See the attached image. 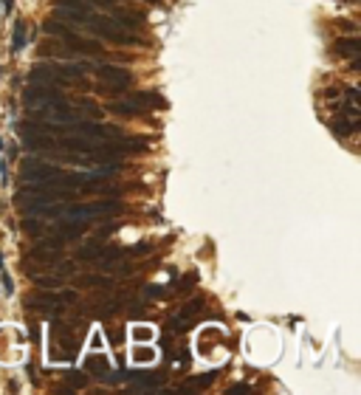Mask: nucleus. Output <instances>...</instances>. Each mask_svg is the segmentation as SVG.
I'll return each mask as SVG.
<instances>
[{
	"label": "nucleus",
	"mask_w": 361,
	"mask_h": 395,
	"mask_svg": "<svg viewBox=\"0 0 361 395\" xmlns=\"http://www.w3.org/2000/svg\"><path fill=\"white\" fill-rule=\"evenodd\" d=\"M232 393H248V384H237V387H232Z\"/></svg>",
	"instance_id": "obj_21"
},
{
	"label": "nucleus",
	"mask_w": 361,
	"mask_h": 395,
	"mask_svg": "<svg viewBox=\"0 0 361 395\" xmlns=\"http://www.w3.org/2000/svg\"><path fill=\"white\" fill-rule=\"evenodd\" d=\"M330 130H333L338 138H347V135H353L356 130H359V119H350V122H347V119L338 113V119H333V122H330Z\"/></svg>",
	"instance_id": "obj_5"
},
{
	"label": "nucleus",
	"mask_w": 361,
	"mask_h": 395,
	"mask_svg": "<svg viewBox=\"0 0 361 395\" xmlns=\"http://www.w3.org/2000/svg\"><path fill=\"white\" fill-rule=\"evenodd\" d=\"M135 353H138V361H150V359H153V350H150V347H138Z\"/></svg>",
	"instance_id": "obj_20"
},
{
	"label": "nucleus",
	"mask_w": 361,
	"mask_h": 395,
	"mask_svg": "<svg viewBox=\"0 0 361 395\" xmlns=\"http://www.w3.org/2000/svg\"><path fill=\"white\" fill-rule=\"evenodd\" d=\"M23 135V144L28 147V150H48L51 147V138L45 133H40V135H34V133H20Z\"/></svg>",
	"instance_id": "obj_10"
},
{
	"label": "nucleus",
	"mask_w": 361,
	"mask_h": 395,
	"mask_svg": "<svg viewBox=\"0 0 361 395\" xmlns=\"http://www.w3.org/2000/svg\"><path fill=\"white\" fill-rule=\"evenodd\" d=\"M150 248H153L150 243H141V246H130L127 251H122V254H127V257H138V254H147Z\"/></svg>",
	"instance_id": "obj_17"
},
{
	"label": "nucleus",
	"mask_w": 361,
	"mask_h": 395,
	"mask_svg": "<svg viewBox=\"0 0 361 395\" xmlns=\"http://www.w3.org/2000/svg\"><path fill=\"white\" fill-rule=\"evenodd\" d=\"M23 99L28 102V105H34V102H56V99H62V93H59L56 88H48V85H37V82H31V88H26Z\"/></svg>",
	"instance_id": "obj_3"
},
{
	"label": "nucleus",
	"mask_w": 361,
	"mask_h": 395,
	"mask_svg": "<svg viewBox=\"0 0 361 395\" xmlns=\"http://www.w3.org/2000/svg\"><path fill=\"white\" fill-rule=\"evenodd\" d=\"M99 77H102V79H107V82H116V85H127V82L133 79V74H130L127 68L102 65V68H99Z\"/></svg>",
	"instance_id": "obj_4"
},
{
	"label": "nucleus",
	"mask_w": 361,
	"mask_h": 395,
	"mask_svg": "<svg viewBox=\"0 0 361 395\" xmlns=\"http://www.w3.org/2000/svg\"><path fill=\"white\" fill-rule=\"evenodd\" d=\"M11 54H20V48L26 45V23L23 20H17L14 23V31H11Z\"/></svg>",
	"instance_id": "obj_11"
},
{
	"label": "nucleus",
	"mask_w": 361,
	"mask_h": 395,
	"mask_svg": "<svg viewBox=\"0 0 361 395\" xmlns=\"http://www.w3.org/2000/svg\"><path fill=\"white\" fill-rule=\"evenodd\" d=\"M201 311H203V296L201 299H195V302H189V305H183V308H180V319L189 322V319H195Z\"/></svg>",
	"instance_id": "obj_12"
},
{
	"label": "nucleus",
	"mask_w": 361,
	"mask_h": 395,
	"mask_svg": "<svg viewBox=\"0 0 361 395\" xmlns=\"http://www.w3.org/2000/svg\"><path fill=\"white\" fill-rule=\"evenodd\" d=\"M85 370H88L90 375H107L110 361H107V356H90V359L85 361Z\"/></svg>",
	"instance_id": "obj_9"
},
{
	"label": "nucleus",
	"mask_w": 361,
	"mask_h": 395,
	"mask_svg": "<svg viewBox=\"0 0 361 395\" xmlns=\"http://www.w3.org/2000/svg\"><path fill=\"white\" fill-rule=\"evenodd\" d=\"M99 254H102V246L99 243H90V246H85L79 251V260H96Z\"/></svg>",
	"instance_id": "obj_16"
},
{
	"label": "nucleus",
	"mask_w": 361,
	"mask_h": 395,
	"mask_svg": "<svg viewBox=\"0 0 361 395\" xmlns=\"http://www.w3.org/2000/svg\"><path fill=\"white\" fill-rule=\"evenodd\" d=\"M20 175L23 178L48 181V178H56L59 169L51 167V164H43V161H37V158H26V161H20Z\"/></svg>",
	"instance_id": "obj_2"
},
{
	"label": "nucleus",
	"mask_w": 361,
	"mask_h": 395,
	"mask_svg": "<svg viewBox=\"0 0 361 395\" xmlns=\"http://www.w3.org/2000/svg\"><path fill=\"white\" fill-rule=\"evenodd\" d=\"M28 82H40V85H51V82H56L54 77V65H34L31 74H28Z\"/></svg>",
	"instance_id": "obj_6"
},
{
	"label": "nucleus",
	"mask_w": 361,
	"mask_h": 395,
	"mask_svg": "<svg viewBox=\"0 0 361 395\" xmlns=\"http://www.w3.org/2000/svg\"><path fill=\"white\" fill-rule=\"evenodd\" d=\"M62 147L65 150H85V153H93V144L88 138H62Z\"/></svg>",
	"instance_id": "obj_13"
},
{
	"label": "nucleus",
	"mask_w": 361,
	"mask_h": 395,
	"mask_svg": "<svg viewBox=\"0 0 361 395\" xmlns=\"http://www.w3.org/2000/svg\"><path fill=\"white\" fill-rule=\"evenodd\" d=\"M43 28H45L48 34H59V37H68V34H74L71 28H68V26H62L59 20H48V23L43 26Z\"/></svg>",
	"instance_id": "obj_15"
},
{
	"label": "nucleus",
	"mask_w": 361,
	"mask_h": 395,
	"mask_svg": "<svg viewBox=\"0 0 361 395\" xmlns=\"http://www.w3.org/2000/svg\"><path fill=\"white\" fill-rule=\"evenodd\" d=\"M0 150H3V138H0Z\"/></svg>",
	"instance_id": "obj_24"
},
{
	"label": "nucleus",
	"mask_w": 361,
	"mask_h": 395,
	"mask_svg": "<svg viewBox=\"0 0 361 395\" xmlns=\"http://www.w3.org/2000/svg\"><path fill=\"white\" fill-rule=\"evenodd\" d=\"M192 282H195V274H186V277H183L180 282H175V291H186Z\"/></svg>",
	"instance_id": "obj_19"
},
{
	"label": "nucleus",
	"mask_w": 361,
	"mask_h": 395,
	"mask_svg": "<svg viewBox=\"0 0 361 395\" xmlns=\"http://www.w3.org/2000/svg\"><path fill=\"white\" fill-rule=\"evenodd\" d=\"M116 20L122 23V26H127V28H144L147 20H144V14L141 11H116Z\"/></svg>",
	"instance_id": "obj_8"
},
{
	"label": "nucleus",
	"mask_w": 361,
	"mask_h": 395,
	"mask_svg": "<svg viewBox=\"0 0 361 395\" xmlns=\"http://www.w3.org/2000/svg\"><path fill=\"white\" fill-rule=\"evenodd\" d=\"M23 232H28V235H40V223H37V220H23Z\"/></svg>",
	"instance_id": "obj_18"
},
{
	"label": "nucleus",
	"mask_w": 361,
	"mask_h": 395,
	"mask_svg": "<svg viewBox=\"0 0 361 395\" xmlns=\"http://www.w3.org/2000/svg\"><path fill=\"white\" fill-rule=\"evenodd\" d=\"M11 9H14V0H6V14H11Z\"/></svg>",
	"instance_id": "obj_23"
},
{
	"label": "nucleus",
	"mask_w": 361,
	"mask_h": 395,
	"mask_svg": "<svg viewBox=\"0 0 361 395\" xmlns=\"http://www.w3.org/2000/svg\"><path fill=\"white\" fill-rule=\"evenodd\" d=\"M138 339H150V327H138Z\"/></svg>",
	"instance_id": "obj_22"
},
{
	"label": "nucleus",
	"mask_w": 361,
	"mask_h": 395,
	"mask_svg": "<svg viewBox=\"0 0 361 395\" xmlns=\"http://www.w3.org/2000/svg\"><path fill=\"white\" fill-rule=\"evenodd\" d=\"M338 54H347L350 59H356L359 56V51H361V40L359 37H338V43L333 45Z\"/></svg>",
	"instance_id": "obj_7"
},
{
	"label": "nucleus",
	"mask_w": 361,
	"mask_h": 395,
	"mask_svg": "<svg viewBox=\"0 0 361 395\" xmlns=\"http://www.w3.org/2000/svg\"><path fill=\"white\" fill-rule=\"evenodd\" d=\"M88 28H93V31L102 34V37H107L110 43H135L133 37H127V34H124L113 20H107V17H90Z\"/></svg>",
	"instance_id": "obj_1"
},
{
	"label": "nucleus",
	"mask_w": 361,
	"mask_h": 395,
	"mask_svg": "<svg viewBox=\"0 0 361 395\" xmlns=\"http://www.w3.org/2000/svg\"><path fill=\"white\" fill-rule=\"evenodd\" d=\"M85 229H88V223H62L59 226V235L62 237H79Z\"/></svg>",
	"instance_id": "obj_14"
}]
</instances>
